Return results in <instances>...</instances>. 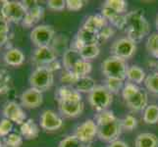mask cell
<instances>
[{
  "mask_svg": "<svg viewBox=\"0 0 158 147\" xmlns=\"http://www.w3.org/2000/svg\"><path fill=\"white\" fill-rule=\"evenodd\" d=\"M97 126V137L102 141L111 143L119 138L122 133V121L112 111L105 110L95 116Z\"/></svg>",
  "mask_w": 158,
  "mask_h": 147,
  "instance_id": "1",
  "label": "cell"
},
{
  "mask_svg": "<svg viewBox=\"0 0 158 147\" xmlns=\"http://www.w3.org/2000/svg\"><path fill=\"white\" fill-rule=\"evenodd\" d=\"M125 31L127 37L135 42L143 40L149 34V24L141 10H135L126 14Z\"/></svg>",
  "mask_w": 158,
  "mask_h": 147,
  "instance_id": "2",
  "label": "cell"
},
{
  "mask_svg": "<svg viewBox=\"0 0 158 147\" xmlns=\"http://www.w3.org/2000/svg\"><path fill=\"white\" fill-rule=\"evenodd\" d=\"M128 68L125 60L112 55L106 58L101 64V71L106 79L125 80L127 79Z\"/></svg>",
  "mask_w": 158,
  "mask_h": 147,
  "instance_id": "3",
  "label": "cell"
},
{
  "mask_svg": "<svg viewBox=\"0 0 158 147\" xmlns=\"http://www.w3.org/2000/svg\"><path fill=\"white\" fill-rule=\"evenodd\" d=\"M30 84L31 88H36L40 91L48 90L54 84V75L53 72L47 68L39 67L35 68L30 76Z\"/></svg>",
  "mask_w": 158,
  "mask_h": 147,
  "instance_id": "4",
  "label": "cell"
},
{
  "mask_svg": "<svg viewBox=\"0 0 158 147\" xmlns=\"http://www.w3.org/2000/svg\"><path fill=\"white\" fill-rule=\"evenodd\" d=\"M90 106L97 112H103L112 104L113 94L104 85H96L89 95Z\"/></svg>",
  "mask_w": 158,
  "mask_h": 147,
  "instance_id": "5",
  "label": "cell"
},
{
  "mask_svg": "<svg viewBox=\"0 0 158 147\" xmlns=\"http://www.w3.org/2000/svg\"><path fill=\"white\" fill-rule=\"evenodd\" d=\"M55 36L53 27L48 25H40L32 29L31 32V40L36 47L50 46Z\"/></svg>",
  "mask_w": 158,
  "mask_h": 147,
  "instance_id": "6",
  "label": "cell"
},
{
  "mask_svg": "<svg viewBox=\"0 0 158 147\" xmlns=\"http://www.w3.org/2000/svg\"><path fill=\"white\" fill-rule=\"evenodd\" d=\"M137 50V44L135 42L131 40L128 37H122L115 40L110 47V52L112 56L121 58L123 60H128L134 56Z\"/></svg>",
  "mask_w": 158,
  "mask_h": 147,
  "instance_id": "7",
  "label": "cell"
},
{
  "mask_svg": "<svg viewBox=\"0 0 158 147\" xmlns=\"http://www.w3.org/2000/svg\"><path fill=\"white\" fill-rule=\"evenodd\" d=\"M27 11L21 1H7L5 4L2 17L8 23L19 24L24 21Z\"/></svg>",
  "mask_w": 158,
  "mask_h": 147,
  "instance_id": "8",
  "label": "cell"
},
{
  "mask_svg": "<svg viewBox=\"0 0 158 147\" xmlns=\"http://www.w3.org/2000/svg\"><path fill=\"white\" fill-rule=\"evenodd\" d=\"M98 42H100L98 32L83 27L77 32V35H76L72 45H71V48H74L76 50H80L81 47L86 45H98Z\"/></svg>",
  "mask_w": 158,
  "mask_h": 147,
  "instance_id": "9",
  "label": "cell"
},
{
  "mask_svg": "<svg viewBox=\"0 0 158 147\" xmlns=\"http://www.w3.org/2000/svg\"><path fill=\"white\" fill-rule=\"evenodd\" d=\"M55 60H57V53L51 46L37 47L31 56V61L36 68L47 67Z\"/></svg>",
  "mask_w": 158,
  "mask_h": 147,
  "instance_id": "10",
  "label": "cell"
},
{
  "mask_svg": "<svg viewBox=\"0 0 158 147\" xmlns=\"http://www.w3.org/2000/svg\"><path fill=\"white\" fill-rule=\"evenodd\" d=\"M81 141L85 144H89L97 135V126L94 120L89 119L81 123L75 130V134Z\"/></svg>",
  "mask_w": 158,
  "mask_h": 147,
  "instance_id": "11",
  "label": "cell"
},
{
  "mask_svg": "<svg viewBox=\"0 0 158 147\" xmlns=\"http://www.w3.org/2000/svg\"><path fill=\"white\" fill-rule=\"evenodd\" d=\"M2 113L4 118L10 120L11 122L16 123L17 125H22L27 120L26 113L24 112L23 108L15 101H9L5 103Z\"/></svg>",
  "mask_w": 158,
  "mask_h": 147,
  "instance_id": "12",
  "label": "cell"
},
{
  "mask_svg": "<svg viewBox=\"0 0 158 147\" xmlns=\"http://www.w3.org/2000/svg\"><path fill=\"white\" fill-rule=\"evenodd\" d=\"M40 127L47 132H54L63 126V120L53 110H44L40 118Z\"/></svg>",
  "mask_w": 158,
  "mask_h": 147,
  "instance_id": "13",
  "label": "cell"
},
{
  "mask_svg": "<svg viewBox=\"0 0 158 147\" xmlns=\"http://www.w3.org/2000/svg\"><path fill=\"white\" fill-rule=\"evenodd\" d=\"M20 99L24 107L28 109H35L42 104L43 94L42 91L34 88H30L21 94Z\"/></svg>",
  "mask_w": 158,
  "mask_h": 147,
  "instance_id": "14",
  "label": "cell"
},
{
  "mask_svg": "<svg viewBox=\"0 0 158 147\" xmlns=\"http://www.w3.org/2000/svg\"><path fill=\"white\" fill-rule=\"evenodd\" d=\"M59 110L62 115L68 118H76L79 117L83 113L85 109V104L83 100H66L60 101Z\"/></svg>",
  "mask_w": 158,
  "mask_h": 147,
  "instance_id": "15",
  "label": "cell"
},
{
  "mask_svg": "<svg viewBox=\"0 0 158 147\" xmlns=\"http://www.w3.org/2000/svg\"><path fill=\"white\" fill-rule=\"evenodd\" d=\"M101 15L104 17L107 22H110V24L119 30H124L126 25V14H119L116 11L112 10L105 5H103L101 9Z\"/></svg>",
  "mask_w": 158,
  "mask_h": 147,
  "instance_id": "16",
  "label": "cell"
},
{
  "mask_svg": "<svg viewBox=\"0 0 158 147\" xmlns=\"http://www.w3.org/2000/svg\"><path fill=\"white\" fill-rule=\"evenodd\" d=\"M148 93L141 88L138 93H135L134 96H132L131 98H129L128 100H126L127 106L135 112L144 110V109L148 107Z\"/></svg>",
  "mask_w": 158,
  "mask_h": 147,
  "instance_id": "17",
  "label": "cell"
},
{
  "mask_svg": "<svg viewBox=\"0 0 158 147\" xmlns=\"http://www.w3.org/2000/svg\"><path fill=\"white\" fill-rule=\"evenodd\" d=\"M3 59H4V62L6 63L8 66L18 67V66H21V65L25 62L26 57L23 51L20 50L19 48L10 47L7 49L6 52H5Z\"/></svg>",
  "mask_w": 158,
  "mask_h": 147,
  "instance_id": "18",
  "label": "cell"
},
{
  "mask_svg": "<svg viewBox=\"0 0 158 147\" xmlns=\"http://www.w3.org/2000/svg\"><path fill=\"white\" fill-rule=\"evenodd\" d=\"M20 133L27 140L35 139L40 134V129L34 120L27 119L23 124L20 125Z\"/></svg>",
  "mask_w": 158,
  "mask_h": 147,
  "instance_id": "19",
  "label": "cell"
},
{
  "mask_svg": "<svg viewBox=\"0 0 158 147\" xmlns=\"http://www.w3.org/2000/svg\"><path fill=\"white\" fill-rule=\"evenodd\" d=\"M43 15H44V8L41 5H37L36 7L27 12L24 21L22 22V25L26 28H32L42 19Z\"/></svg>",
  "mask_w": 158,
  "mask_h": 147,
  "instance_id": "20",
  "label": "cell"
},
{
  "mask_svg": "<svg viewBox=\"0 0 158 147\" xmlns=\"http://www.w3.org/2000/svg\"><path fill=\"white\" fill-rule=\"evenodd\" d=\"M55 98L58 102L66 100H81V95L73 86L63 85L56 90Z\"/></svg>",
  "mask_w": 158,
  "mask_h": 147,
  "instance_id": "21",
  "label": "cell"
},
{
  "mask_svg": "<svg viewBox=\"0 0 158 147\" xmlns=\"http://www.w3.org/2000/svg\"><path fill=\"white\" fill-rule=\"evenodd\" d=\"M84 60L81 58L79 50H76L74 48L67 49L66 51L63 53V59H62V64L64 70L72 71L75 66L77 65L80 61Z\"/></svg>",
  "mask_w": 158,
  "mask_h": 147,
  "instance_id": "22",
  "label": "cell"
},
{
  "mask_svg": "<svg viewBox=\"0 0 158 147\" xmlns=\"http://www.w3.org/2000/svg\"><path fill=\"white\" fill-rule=\"evenodd\" d=\"M107 26V20L102 15H91L85 20L84 24V28L91 30L94 31L99 32L102 29H104Z\"/></svg>",
  "mask_w": 158,
  "mask_h": 147,
  "instance_id": "23",
  "label": "cell"
},
{
  "mask_svg": "<svg viewBox=\"0 0 158 147\" xmlns=\"http://www.w3.org/2000/svg\"><path fill=\"white\" fill-rule=\"evenodd\" d=\"M135 147H158V137L151 133H139L135 141Z\"/></svg>",
  "mask_w": 158,
  "mask_h": 147,
  "instance_id": "24",
  "label": "cell"
},
{
  "mask_svg": "<svg viewBox=\"0 0 158 147\" xmlns=\"http://www.w3.org/2000/svg\"><path fill=\"white\" fill-rule=\"evenodd\" d=\"M95 88H96L95 80L91 77H89V76H86V77H83V78H79L78 81L74 85V88L77 91H79L80 93H81V92H85V93H90V92Z\"/></svg>",
  "mask_w": 158,
  "mask_h": 147,
  "instance_id": "25",
  "label": "cell"
},
{
  "mask_svg": "<svg viewBox=\"0 0 158 147\" xmlns=\"http://www.w3.org/2000/svg\"><path fill=\"white\" fill-rule=\"evenodd\" d=\"M145 72L139 66H131L128 68L127 71V79L130 80V83L135 84H139L144 83L145 80Z\"/></svg>",
  "mask_w": 158,
  "mask_h": 147,
  "instance_id": "26",
  "label": "cell"
},
{
  "mask_svg": "<svg viewBox=\"0 0 158 147\" xmlns=\"http://www.w3.org/2000/svg\"><path fill=\"white\" fill-rule=\"evenodd\" d=\"M143 121L148 125H154L158 122V105H148L143 111Z\"/></svg>",
  "mask_w": 158,
  "mask_h": 147,
  "instance_id": "27",
  "label": "cell"
},
{
  "mask_svg": "<svg viewBox=\"0 0 158 147\" xmlns=\"http://www.w3.org/2000/svg\"><path fill=\"white\" fill-rule=\"evenodd\" d=\"M79 52L81 54V58H83L84 60H86V61H89V60L94 59V58H96L97 56L99 55L100 49H99V46L97 44L86 45V46L81 47L79 50Z\"/></svg>",
  "mask_w": 158,
  "mask_h": 147,
  "instance_id": "28",
  "label": "cell"
},
{
  "mask_svg": "<svg viewBox=\"0 0 158 147\" xmlns=\"http://www.w3.org/2000/svg\"><path fill=\"white\" fill-rule=\"evenodd\" d=\"M92 70V66L89 61H86V60H81L77 65L75 66V68L72 70V72L75 73V75L77 76L78 78H83L89 76Z\"/></svg>",
  "mask_w": 158,
  "mask_h": 147,
  "instance_id": "29",
  "label": "cell"
},
{
  "mask_svg": "<svg viewBox=\"0 0 158 147\" xmlns=\"http://www.w3.org/2000/svg\"><path fill=\"white\" fill-rule=\"evenodd\" d=\"M146 49L152 57L158 59V32H153L148 37Z\"/></svg>",
  "mask_w": 158,
  "mask_h": 147,
  "instance_id": "30",
  "label": "cell"
},
{
  "mask_svg": "<svg viewBox=\"0 0 158 147\" xmlns=\"http://www.w3.org/2000/svg\"><path fill=\"white\" fill-rule=\"evenodd\" d=\"M103 5L116 11L119 14H125L128 10V2L125 0H106Z\"/></svg>",
  "mask_w": 158,
  "mask_h": 147,
  "instance_id": "31",
  "label": "cell"
},
{
  "mask_svg": "<svg viewBox=\"0 0 158 147\" xmlns=\"http://www.w3.org/2000/svg\"><path fill=\"white\" fill-rule=\"evenodd\" d=\"M59 147H89V145L81 141L76 135H69L60 141Z\"/></svg>",
  "mask_w": 158,
  "mask_h": 147,
  "instance_id": "32",
  "label": "cell"
},
{
  "mask_svg": "<svg viewBox=\"0 0 158 147\" xmlns=\"http://www.w3.org/2000/svg\"><path fill=\"white\" fill-rule=\"evenodd\" d=\"M144 85L151 93L158 94V72L148 76L144 80Z\"/></svg>",
  "mask_w": 158,
  "mask_h": 147,
  "instance_id": "33",
  "label": "cell"
},
{
  "mask_svg": "<svg viewBox=\"0 0 158 147\" xmlns=\"http://www.w3.org/2000/svg\"><path fill=\"white\" fill-rule=\"evenodd\" d=\"M11 88V76L6 70H0V94L6 93Z\"/></svg>",
  "mask_w": 158,
  "mask_h": 147,
  "instance_id": "34",
  "label": "cell"
},
{
  "mask_svg": "<svg viewBox=\"0 0 158 147\" xmlns=\"http://www.w3.org/2000/svg\"><path fill=\"white\" fill-rule=\"evenodd\" d=\"M105 88L110 91L112 94H117L121 90H123L124 80H120L116 79H106Z\"/></svg>",
  "mask_w": 158,
  "mask_h": 147,
  "instance_id": "35",
  "label": "cell"
},
{
  "mask_svg": "<svg viewBox=\"0 0 158 147\" xmlns=\"http://www.w3.org/2000/svg\"><path fill=\"white\" fill-rule=\"evenodd\" d=\"M24 137H22L21 133H11L8 137H5L4 144L9 147H20L23 143Z\"/></svg>",
  "mask_w": 158,
  "mask_h": 147,
  "instance_id": "36",
  "label": "cell"
},
{
  "mask_svg": "<svg viewBox=\"0 0 158 147\" xmlns=\"http://www.w3.org/2000/svg\"><path fill=\"white\" fill-rule=\"evenodd\" d=\"M78 80L79 78L75 75V73L68 70H64L61 74V77H60L61 83H63L65 85H69V86L75 85V84L77 83Z\"/></svg>",
  "mask_w": 158,
  "mask_h": 147,
  "instance_id": "37",
  "label": "cell"
},
{
  "mask_svg": "<svg viewBox=\"0 0 158 147\" xmlns=\"http://www.w3.org/2000/svg\"><path fill=\"white\" fill-rule=\"evenodd\" d=\"M139 90H140V88L135 84H133V83L125 84L124 88H123V90H122L123 98L125 99V101H126V100L129 99V98L134 96L135 93H138Z\"/></svg>",
  "mask_w": 158,
  "mask_h": 147,
  "instance_id": "38",
  "label": "cell"
},
{
  "mask_svg": "<svg viewBox=\"0 0 158 147\" xmlns=\"http://www.w3.org/2000/svg\"><path fill=\"white\" fill-rule=\"evenodd\" d=\"M13 130V122L3 118L0 121V137H6Z\"/></svg>",
  "mask_w": 158,
  "mask_h": 147,
  "instance_id": "39",
  "label": "cell"
},
{
  "mask_svg": "<svg viewBox=\"0 0 158 147\" xmlns=\"http://www.w3.org/2000/svg\"><path fill=\"white\" fill-rule=\"evenodd\" d=\"M122 121V128L123 129H126V130H133L137 128L138 126V121H137V118L133 115H127L125 117Z\"/></svg>",
  "mask_w": 158,
  "mask_h": 147,
  "instance_id": "40",
  "label": "cell"
},
{
  "mask_svg": "<svg viewBox=\"0 0 158 147\" xmlns=\"http://www.w3.org/2000/svg\"><path fill=\"white\" fill-rule=\"evenodd\" d=\"M47 7L52 11H63L66 8L65 0H49L47 1Z\"/></svg>",
  "mask_w": 158,
  "mask_h": 147,
  "instance_id": "41",
  "label": "cell"
},
{
  "mask_svg": "<svg viewBox=\"0 0 158 147\" xmlns=\"http://www.w3.org/2000/svg\"><path fill=\"white\" fill-rule=\"evenodd\" d=\"M99 39L100 41H105L107 39H110L113 35L115 34V31L112 28V26H106L104 29H102L99 32Z\"/></svg>",
  "mask_w": 158,
  "mask_h": 147,
  "instance_id": "42",
  "label": "cell"
},
{
  "mask_svg": "<svg viewBox=\"0 0 158 147\" xmlns=\"http://www.w3.org/2000/svg\"><path fill=\"white\" fill-rule=\"evenodd\" d=\"M85 2L81 0H67L66 1V8L69 11H80L84 7Z\"/></svg>",
  "mask_w": 158,
  "mask_h": 147,
  "instance_id": "43",
  "label": "cell"
},
{
  "mask_svg": "<svg viewBox=\"0 0 158 147\" xmlns=\"http://www.w3.org/2000/svg\"><path fill=\"white\" fill-rule=\"evenodd\" d=\"M21 2H22V4H23V6L25 7L27 12L30 11V10H31L32 8L36 7L37 5H40L39 2L35 1V0H25V1H21Z\"/></svg>",
  "mask_w": 158,
  "mask_h": 147,
  "instance_id": "44",
  "label": "cell"
},
{
  "mask_svg": "<svg viewBox=\"0 0 158 147\" xmlns=\"http://www.w3.org/2000/svg\"><path fill=\"white\" fill-rule=\"evenodd\" d=\"M9 31H10L9 23L3 17L0 18V34H3V32H9Z\"/></svg>",
  "mask_w": 158,
  "mask_h": 147,
  "instance_id": "45",
  "label": "cell"
},
{
  "mask_svg": "<svg viewBox=\"0 0 158 147\" xmlns=\"http://www.w3.org/2000/svg\"><path fill=\"white\" fill-rule=\"evenodd\" d=\"M9 32H3L0 34V48L6 46L9 43Z\"/></svg>",
  "mask_w": 158,
  "mask_h": 147,
  "instance_id": "46",
  "label": "cell"
},
{
  "mask_svg": "<svg viewBox=\"0 0 158 147\" xmlns=\"http://www.w3.org/2000/svg\"><path fill=\"white\" fill-rule=\"evenodd\" d=\"M44 68H47L48 70H50L51 72L54 73L55 71H58V70L61 69L62 66H61V64H60V62L58 61V60H55V61H53L51 64H49L47 67H44Z\"/></svg>",
  "mask_w": 158,
  "mask_h": 147,
  "instance_id": "47",
  "label": "cell"
},
{
  "mask_svg": "<svg viewBox=\"0 0 158 147\" xmlns=\"http://www.w3.org/2000/svg\"><path fill=\"white\" fill-rule=\"evenodd\" d=\"M108 147H129V145L126 142H124V141L117 139L115 141H113V142H111Z\"/></svg>",
  "mask_w": 158,
  "mask_h": 147,
  "instance_id": "48",
  "label": "cell"
},
{
  "mask_svg": "<svg viewBox=\"0 0 158 147\" xmlns=\"http://www.w3.org/2000/svg\"><path fill=\"white\" fill-rule=\"evenodd\" d=\"M7 3V0H0V18H2V13L5 4Z\"/></svg>",
  "mask_w": 158,
  "mask_h": 147,
  "instance_id": "49",
  "label": "cell"
},
{
  "mask_svg": "<svg viewBox=\"0 0 158 147\" xmlns=\"http://www.w3.org/2000/svg\"><path fill=\"white\" fill-rule=\"evenodd\" d=\"M155 26H156L157 32H158V14H157V16H156V20H155Z\"/></svg>",
  "mask_w": 158,
  "mask_h": 147,
  "instance_id": "50",
  "label": "cell"
},
{
  "mask_svg": "<svg viewBox=\"0 0 158 147\" xmlns=\"http://www.w3.org/2000/svg\"><path fill=\"white\" fill-rule=\"evenodd\" d=\"M5 144H4V142H3V141L1 140V139H0V147H3Z\"/></svg>",
  "mask_w": 158,
  "mask_h": 147,
  "instance_id": "51",
  "label": "cell"
},
{
  "mask_svg": "<svg viewBox=\"0 0 158 147\" xmlns=\"http://www.w3.org/2000/svg\"><path fill=\"white\" fill-rule=\"evenodd\" d=\"M155 67H156V69H157V71H158V61L155 63Z\"/></svg>",
  "mask_w": 158,
  "mask_h": 147,
  "instance_id": "52",
  "label": "cell"
},
{
  "mask_svg": "<svg viewBox=\"0 0 158 147\" xmlns=\"http://www.w3.org/2000/svg\"><path fill=\"white\" fill-rule=\"evenodd\" d=\"M3 147H9V146H7V145H4Z\"/></svg>",
  "mask_w": 158,
  "mask_h": 147,
  "instance_id": "53",
  "label": "cell"
}]
</instances>
